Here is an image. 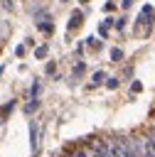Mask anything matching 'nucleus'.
<instances>
[{"mask_svg": "<svg viewBox=\"0 0 155 157\" xmlns=\"http://www.w3.org/2000/svg\"><path fill=\"white\" fill-rule=\"evenodd\" d=\"M98 81H103V74H101V71L93 74V81H91V83H98Z\"/></svg>", "mask_w": 155, "mask_h": 157, "instance_id": "obj_3", "label": "nucleus"}, {"mask_svg": "<svg viewBox=\"0 0 155 157\" xmlns=\"http://www.w3.org/2000/svg\"><path fill=\"white\" fill-rule=\"evenodd\" d=\"M79 25H81V12H74L71 20H69V29H76Z\"/></svg>", "mask_w": 155, "mask_h": 157, "instance_id": "obj_1", "label": "nucleus"}, {"mask_svg": "<svg viewBox=\"0 0 155 157\" xmlns=\"http://www.w3.org/2000/svg\"><path fill=\"white\" fill-rule=\"evenodd\" d=\"M111 59H116V61L123 59V52H121V49H111Z\"/></svg>", "mask_w": 155, "mask_h": 157, "instance_id": "obj_2", "label": "nucleus"}, {"mask_svg": "<svg viewBox=\"0 0 155 157\" xmlns=\"http://www.w3.org/2000/svg\"><path fill=\"white\" fill-rule=\"evenodd\" d=\"M86 42H89V47H91V49H98V39H86Z\"/></svg>", "mask_w": 155, "mask_h": 157, "instance_id": "obj_4", "label": "nucleus"}, {"mask_svg": "<svg viewBox=\"0 0 155 157\" xmlns=\"http://www.w3.org/2000/svg\"><path fill=\"white\" fill-rule=\"evenodd\" d=\"M106 83H108V88H116V86H118V78H108Z\"/></svg>", "mask_w": 155, "mask_h": 157, "instance_id": "obj_6", "label": "nucleus"}, {"mask_svg": "<svg viewBox=\"0 0 155 157\" xmlns=\"http://www.w3.org/2000/svg\"><path fill=\"white\" fill-rule=\"evenodd\" d=\"M34 54H37V56H39V59H42V56H44V54H47V47H39V49H37V52H34Z\"/></svg>", "mask_w": 155, "mask_h": 157, "instance_id": "obj_5", "label": "nucleus"}]
</instances>
